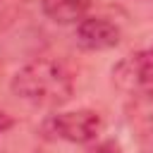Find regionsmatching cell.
<instances>
[{"label": "cell", "mask_w": 153, "mask_h": 153, "mask_svg": "<svg viewBox=\"0 0 153 153\" xmlns=\"http://www.w3.org/2000/svg\"><path fill=\"white\" fill-rule=\"evenodd\" d=\"M12 93L36 108H60L74 93V76L60 60L38 57L17 69Z\"/></svg>", "instance_id": "obj_1"}, {"label": "cell", "mask_w": 153, "mask_h": 153, "mask_svg": "<svg viewBox=\"0 0 153 153\" xmlns=\"http://www.w3.org/2000/svg\"><path fill=\"white\" fill-rule=\"evenodd\" d=\"M120 26L105 17H84L76 24V43L86 50H110L120 43Z\"/></svg>", "instance_id": "obj_4"}, {"label": "cell", "mask_w": 153, "mask_h": 153, "mask_svg": "<svg viewBox=\"0 0 153 153\" xmlns=\"http://www.w3.org/2000/svg\"><path fill=\"white\" fill-rule=\"evenodd\" d=\"M41 10L55 24H79L91 10V0H41Z\"/></svg>", "instance_id": "obj_5"}, {"label": "cell", "mask_w": 153, "mask_h": 153, "mask_svg": "<svg viewBox=\"0 0 153 153\" xmlns=\"http://www.w3.org/2000/svg\"><path fill=\"white\" fill-rule=\"evenodd\" d=\"M112 74L117 86L136 98L143 122L153 134V48L124 57Z\"/></svg>", "instance_id": "obj_2"}, {"label": "cell", "mask_w": 153, "mask_h": 153, "mask_svg": "<svg viewBox=\"0 0 153 153\" xmlns=\"http://www.w3.org/2000/svg\"><path fill=\"white\" fill-rule=\"evenodd\" d=\"M12 124H14V120H12V117H10V115L0 108V134L10 131V129H12Z\"/></svg>", "instance_id": "obj_6"}, {"label": "cell", "mask_w": 153, "mask_h": 153, "mask_svg": "<svg viewBox=\"0 0 153 153\" xmlns=\"http://www.w3.org/2000/svg\"><path fill=\"white\" fill-rule=\"evenodd\" d=\"M43 134L48 139H60L67 143H91L103 131V117L96 110H72L55 112L43 122Z\"/></svg>", "instance_id": "obj_3"}]
</instances>
